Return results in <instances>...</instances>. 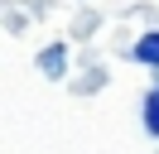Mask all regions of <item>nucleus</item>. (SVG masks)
Listing matches in <instances>:
<instances>
[{
  "mask_svg": "<svg viewBox=\"0 0 159 154\" xmlns=\"http://www.w3.org/2000/svg\"><path fill=\"white\" fill-rule=\"evenodd\" d=\"M63 63H68V53H63V43H53V48H43L39 53V67L48 77H63Z\"/></svg>",
  "mask_w": 159,
  "mask_h": 154,
  "instance_id": "obj_1",
  "label": "nucleus"
},
{
  "mask_svg": "<svg viewBox=\"0 0 159 154\" xmlns=\"http://www.w3.org/2000/svg\"><path fill=\"white\" fill-rule=\"evenodd\" d=\"M135 63H145V67H159V34H145L135 43Z\"/></svg>",
  "mask_w": 159,
  "mask_h": 154,
  "instance_id": "obj_2",
  "label": "nucleus"
},
{
  "mask_svg": "<svg viewBox=\"0 0 159 154\" xmlns=\"http://www.w3.org/2000/svg\"><path fill=\"white\" fill-rule=\"evenodd\" d=\"M145 130L159 140V96H145Z\"/></svg>",
  "mask_w": 159,
  "mask_h": 154,
  "instance_id": "obj_3",
  "label": "nucleus"
}]
</instances>
